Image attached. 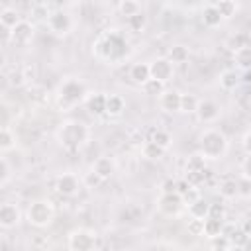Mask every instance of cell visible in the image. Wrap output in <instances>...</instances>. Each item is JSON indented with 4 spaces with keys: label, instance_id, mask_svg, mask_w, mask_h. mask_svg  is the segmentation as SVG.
Wrapping results in <instances>:
<instances>
[{
    "label": "cell",
    "instance_id": "6",
    "mask_svg": "<svg viewBox=\"0 0 251 251\" xmlns=\"http://www.w3.org/2000/svg\"><path fill=\"white\" fill-rule=\"evenodd\" d=\"M96 245H98V235L88 227L73 229L67 239V247L73 251H92Z\"/></svg>",
    "mask_w": 251,
    "mask_h": 251
},
{
    "label": "cell",
    "instance_id": "34",
    "mask_svg": "<svg viewBox=\"0 0 251 251\" xmlns=\"http://www.w3.org/2000/svg\"><path fill=\"white\" fill-rule=\"evenodd\" d=\"M227 239H229V243H231V247H245L247 245V239H249V235L243 231V229H233L229 235H227Z\"/></svg>",
    "mask_w": 251,
    "mask_h": 251
},
{
    "label": "cell",
    "instance_id": "41",
    "mask_svg": "<svg viewBox=\"0 0 251 251\" xmlns=\"http://www.w3.org/2000/svg\"><path fill=\"white\" fill-rule=\"evenodd\" d=\"M161 190H163V194H167V192H176V180H173V178L163 180Z\"/></svg>",
    "mask_w": 251,
    "mask_h": 251
},
{
    "label": "cell",
    "instance_id": "43",
    "mask_svg": "<svg viewBox=\"0 0 251 251\" xmlns=\"http://www.w3.org/2000/svg\"><path fill=\"white\" fill-rule=\"evenodd\" d=\"M241 229L251 237V220H245V222H243V226H241Z\"/></svg>",
    "mask_w": 251,
    "mask_h": 251
},
{
    "label": "cell",
    "instance_id": "7",
    "mask_svg": "<svg viewBox=\"0 0 251 251\" xmlns=\"http://www.w3.org/2000/svg\"><path fill=\"white\" fill-rule=\"evenodd\" d=\"M47 25L55 35H67L73 29V20L67 12L63 10H55L47 16Z\"/></svg>",
    "mask_w": 251,
    "mask_h": 251
},
{
    "label": "cell",
    "instance_id": "36",
    "mask_svg": "<svg viewBox=\"0 0 251 251\" xmlns=\"http://www.w3.org/2000/svg\"><path fill=\"white\" fill-rule=\"evenodd\" d=\"M186 229L190 235H204V220L200 218H190L186 224Z\"/></svg>",
    "mask_w": 251,
    "mask_h": 251
},
{
    "label": "cell",
    "instance_id": "9",
    "mask_svg": "<svg viewBox=\"0 0 251 251\" xmlns=\"http://www.w3.org/2000/svg\"><path fill=\"white\" fill-rule=\"evenodd\" d=\"M55 190H57L61 196L73 198V196H76L78 190H80V180H78V176L73 175V173H63V175H59L57 180H55Z\"/></svg>",
    "mask_w": 251,
    "mask_h": 251
},
{
    "label": "cell",
    "instance_id": "33",
    "mask_svg": "<svg viewBox=\"0 0 251 251\" xmlns=\"http://www.w3.org/2000/svg\"><path fill=\"white\" fill-rule=\"evenodd\" d=\"M143 90H145V94H149V96H159V94L165 92V82H161V80H157V78H149V80L143 84Z\"/></svg>",
    "mask_w": 251,
    "mask_h": 251
},
{
    "label": "cell",
    "instance_id": "18",
    "mask_svg": "<svg viewBox=\"0 0 251 251\" xmlns=\"http://www.w3.org/2000/svg\"><path fill=\"white\" fill-rule=\"evenodd\" d=\"M126 110V100L120 96V94H110L106 98V114L112 116V118H118L122 116Z\"/></svg>",
    "mask_w": 251,
    "mask_h": 251
},
{
    "label": "cell",
    "instance_id": "28",
    "mask_svg": "<svg viewBox=\"0 0 251 251\" xmlns=\"http://www.w3.org/2000/svg\"><path fill=\"white\" fill-rule=\"evenodd\" d=\"M237 84H239V76H237L235 71L227 69V71H224V73L220 75V86H222L224 90H233Z\"/></svg>",
    "mask_w": 251,
    "mask_h": 251
},
{
    "label": "cell",
    "instance_id": "5",
    "mask_svg": "<svg viewBox=\"0 0 251 251\" xmlns=\"http://www.w3.org/2000/svg\"><path fill=\"white\" fill-rule=\"evenodd\" d=\"M98 49H100V55L104 59L118 61V59H122L127 53V41L122 35H118V33H110V35H104L100 39Z\"/></svg>",
    "mask_w": 251,
    "mask_h": 251
},
{
    "label": "cell",
    "instance_id": "8",
    "mask_svg": "<svg viewBox=\"0 0 251 251\" xmlns=\"http://www.w3.org/2000/svg\"><path fill=\"white\" fill-rule=\"evenodd\" d=\"M151 67V78H157L161 82H169L175 75V63L169 59V57H157L155 61L149 63Z\"/></svg>",
    "mask_w": 251,
    "mask_h": 251
},
{
    "label": "cell",
    "instance_id": "26",
    "mask_svg": "<svg viewBox=\"0 0 251 251\" xmlns=\"http://www.w3.org/2000/svg\"><path fill=\"white\" fill-rule=\"evenodd\" d=\"M14 147H16V133L8 126H2V129H0V151L8 153Z\"/></svg>",
    "mask_w": 251,
    "mask_h": 251
},
{
    "label": "cell",
    "instance_id": "15",
    "mask_svg": "<svg viewBox=\"0 0 251 251\" xmlns=\"http://www.w3.org/2000/svg\"><path fill=\"white\" fill-rule=\"evenodd\" d=\"M92 171L102 178V180H110L116 173V163L112 157H98L92 163Z\"/></svg>",
    "mask_w": 251,
    "mask_h": 251
},
{
    "label": "cell",
    "instance_id": "14",
    "mask_svg": "<svg viewBox=\"0 0 251 251\" xmlns=\"http://www.w3.org/2000/svg\"><path fill=\"white\" fill-rule=\"evenodd\" d=\"M33 24H29V22H25V20H22L14 29H12V41L16 43V45H27L31 39H33Z\"/></svg>",
    "mask_w": 251,
    "mask_h": 251
},
{
    "label": "cell",
    "instance_id": "19",
    "mask_svg": "<svg viewBox=\"0 0 251 251\" xmlns=\"http://www.w3.org/2000/svg\"><path fill=\"white\" fill-rule=\"evenodd\" d=\"M218 192L224 200H233L239 196V182L233 180V178H226L218 184Z\"/></svg>",
    "mask_w": 251,
    "mask_h": 251
},
{
    "label": "cell",
    "instance_id": "37",
    "mask_svg": "<svg viewBox=\"0 0 251 251\" xmlns=\"http://www.w3.org/2000/svg\"><path fill=\"white\" fill-rule=\"evenodd\" d=\"M0 167H2V173H0V186H6L8 180H10V175H12V169H10V163H8L6 153H4L2 159H0Z\"/></svg>",
    "mask_w": 251,
    "mask_h": 251
},
{
    "label": "cell",
    "instance_id": "3",
    "mask_svg": "<svg viewBox=\"0 0 251 251\" xmlns=\"http://www.w3.org/2000/svg\"><path fill=\"white\" fill-rule=\"evenodd\" d=\"M82 100H86V84L78 78H65L57 92V104L63 112L73 110Z\"/></svg>",
    "mask_w": 251,
    "mask_h": 251
},
{
    "label": "cell",
    "instance_id": "30",
    "mask_svg": "<svg viewBox=\"0 0 251 251\" xmlns=\"http://www.w3.org/2000/svg\"><path fill=\"white\" fill-rule=\"evenodd\" d=\"M196 106H198V98H196L194 94H190V92L182 94V98H180V112H184V114H194V112H196Z\"/></svg>",
    "mask_w": 251,
    "mask_h": 251
},
{
    "label": "cell",
    "instance_id": "27",
    "mask_svg": "<svg viewBox=\"0 0 251 251\" xmlns=\"http://www.w3.org/2000/svg\"><path fill=\"white\" fill-rule=\"evenodd\" d=\"M173 63H176V65H182V63H186L188 61V57H190V51H188V47L186 45H173L171 49H169V55H167Z\"/></svg>",
    "mask_w": 251,
    "mask_h": 251
},
{
    "label": "cell",
    "instance_id": "24",
    "mask_svg": "<svg viewBox=\"0 0 251 251\" xmlns=\"http://www.w3.org/2000/svg\"><path fill=\"white\" fill-rule=\"evenodd\" d=\"M208 210H210V202H206L204 198H196L194 202L188 204V214H190V218H200V220H204V218H208Z\"/></svg>",
    "mask_w": 251,
    "mask_h": 251
},
{
    "label": "cell",
    "instance_id": "35",
    "mask_svg": "<svg viewBox=\"0 0 251 251\" xmlns=\"http://www.w3.org/2000/svg\"><path fill=\"white\" fill-rule=\"evenodd\" d=\"M127 25H129L131 31H143L145 25H147V18H145V14L139 12V14L131 16V18H127Z\"/></svg>",
    "mask_w": 251,
    "mask_h": 251
},
{
    "label": "cell",
    "instance_id": "13",
    "mask_svg": "<svg viewBox=\"0 0 251 251\" xmlns=\"http://www.w3.org/2000/svg\"><path fill=\"white\" fill-rule=\"evenodd\" d=\"M180 98H182V92H178V90H165L163 94H159L161 112H165V114L180 112Z\"/></svg>",
    "mask_w": 251,
    "mask_h": 251
},
{
    "label": "cell",
    "instance_id": "1",
    "mask_svg": "<svg viewBox=\"0 0 251 251\" xmlns=\"http://www.w3.org/2000/svg\"><path fill=\"white\" fill-rule=\"evenodd\" d=\"M198 153L206 161H218L227 153V137L216 127H206L198 135Z\"/></svg>",
    "mask_w": 251,
    "mask_h": 251
},
{
    "label": "cell",
    "instance_id": "38",
    "mask_svg": "<svg viewBox=\"0 0 251 251\" xmlns=\"http://www.w3.org/2000/svg\"><path fill=\"white\" fill-rule=\"evenodd\" d=\"M208 216H210V218L224 220V218H226V206L220 204V202H212V204H210V210H208Z\"/></svg>",
    "mask_w": 251,
    "mask_h": 251
},
{
    "label": "cell",
    "instance_id": "25",
    "mask_svg": "<svg viewBox=\"0 0 251 251\" xmlns=\"http://www.w3.org/2000/svg\"><path fill=\"white\" fill-rule=\"evenodd\" d=\"M20 22H22V18H20V14L16 12V8H4V10L0 12V24H2V27L14 29Z\"/></svg>",
    "mask_w": 251,
    "mask_h": 251
},
{
    "label": "cell",
    "instance_id": "31",
    "mask_svg": "<svg viewBox=\"0 0 251 251\" xmlns=\"http://www.w3.org/2000/svg\"><path fill=\"white\" fill-rule=\"evenodd\" d=\"M151 141H155L157 145H161L163 149H169L171 143H173V137L167 129H153V135H151Z\"/></svg>",
    "mask_w": 251,
    "mask_h": 251
},
{
    "label": "cell",
    "instance_id": "42",
    "mask_svg": "<svg viewBox=\"0 0 251 251\" xmlns=\"http://www.w3.org/2000/svg\"><path fill=\"white\" fill-rule=\"evenodd\" d=\"M241 145H243V151H245L247 155H251V131H247V133L243 135Z\"/></svg>",
    "mask_w": 251,
    "mask_h": 251
},
{
    "label": "cell",
    "instance_id": "17",
    "mask_svg": "<svg viewBox=\"0 0 251 251\" xmlns=\"http://www.w3.org/2000/svg\"><path fill=\"white\" fill-rule=\"evenodd\" d=\"M106 94L102 92H94L92 96L86 98V110L92 114V116H102L106 114Z\"/></svg>",
    "mask_w": 251,
    "mask_h": 251
},
{
    "label": "cell",
    "instance_id": "4",
    "mask_svg": "<svg viewBox=\"0 0 251 251\" xmlns=\"http://www.w3.org/2000/svg\"><path fill=\"white\" fill-rule=\"evenodd\" d=\"M25 218L31 226L35 227H47L53 218H55V210H53V204L49 200H33L29 206H27V212H25Z\"/></svg>",
    "mask_w": 251,
    "mask_h": 251
},
{
    "label": "cell",
    "instance_id": "32",
    "mask_svg": "<svg viewBox=\"0 0 251 251\" xmlns=\"http://www.w3.org/2000/svg\"><path fill=\"white\" fill-rule=\"evenodd\" d=\"M216 8H218V12L222 14L224 20H229L231 16H235V10H237V6H235L233 0H218Z\"/></svg>",
    "mask_w": 251,
    "mask_h": 251
},
{
    "label": "cell",
    "instance_id": "21",
    "mask_svg": "<svg viewBox=\"0 0 251 251\" xmlns=\"http://www.w3.org/2000/svg\"><path fill=\"white\" fill-rule=\"evenodd\" d=\"M224 233V220H218V218H204V235L214 239L218 235Z\"/></svg>",
    "mask_w": 251,
    "mask_h": 251
},
{
    "label": "cell",
    "instance_id": "39",
    "mask_svg": "<svg viewBox=\"0 0 251 251\" xmlns=\"http://www.w3.org/2000/svg\"><path fill=\"white\" fill-rule=\"evenodd\" d=\"M241 173H243V178L251 180V155H247L245 161L241 163Z\"/></svg>",
    "mask_w": 251,
    "mask_h": 251
},
{
    "label": "cell",
    "instance_id": "10",
    "mask_svg": "<svg viewBox=\"0 0 251 251\" xmlns=\"http://www.w3.org/2000/svg\"><path fill=\"white\" fill-rule=\"evenodd\" d=\"M184 198L182 194L178 192H167V194H161L159 198V210L165 214V216H176L180 214V210L184 208Z\"/></svg>",
    "mask_w": 251,
    "mask_h": 251
},
{
    "label": "cell",
    "instance_id": "29",
    "mask_svg": "<svg viewBox=\"0 0 251 251\" xmlns=\"http://www.w3.org/2000/svg\"><path fill=\"white\" fill-rule=\"evenodd\" d=\"M139 12H141V4L137 0H120V14L126 16V20Z\"/></svg>",
    "mask_w": 251,
    "mask_h": 251
},
{
    "label": "cell",
    "instance_id": "23",
    "mask_svg": "<svg viewBox=\"0 0 251 251\" xmlns=\"http://www.w3.org/2000/svg\"><path fill=\"white\" fill-rule=\"evenodd\" d=\"M165 151L167 149H163L161 145H157L155 141H145L143 143V147H141V155L145 157V159H149V161H159L163 155H165Z\"/></svg>",
    "mask_w": 251,
    "mask_h": 251
},
{
    "label": "cell",
    "instance_id": "12",
    "mask_svg": "<svg viewBox=\"0 0 251 251\" xmlns=\"http://www.w3.org/2000/svg\"><path fill=\"white\" fill-rule=\"evenodd\" d=\"M22 212L14 202H4L0 206V227L2 229H12L20 224Z\"/></svg>",
    "mask_w": 251,
    "mask_h": 251
},
{
    "label": "cell",
    "instance_id": "16",
    "mask_svg": "<svg viewBox=\"0 0 251 251\" xmlns=\"http://www.w3.org/2000/svg\"><path fill=\"white\" fill-rule=\"evenodd\" d=\"M129 78H131L135 84L143 86V84L151 78V67H149V63H133V65L129 67Z\"/></svg>",
    "mask_w": 251,
    "mask_h": 251
},
{
    "label": "cell",
    "instance_id": "40",
    "mask_svg": "<svg viewBox=\"0 0 251 251\" xmlns=\"http://www.w3.org/2000/svg\"><path fill=\"white\" fill-rule=\"evenodd\" d=\"M84 182H86L88 186H98V184H100V182H104V180H102V178H100V176H98V175H96L94 171H90V173L86 175Z\"/></svg>",
    "mask_w": 251,
    "mask_h": 251
},
{
    "label": "cell",
    "instance_id": "2",
    "mask_svg": "<svg viewBox=\"0 0 251 251\" xmlns=\"http://www.w3.org/2000/svg\"><path fill=\"white\" fill-rule=\"evenodd\" d=\"M88 135H90L88 126H86L84 122H78V120L63 122L61 127H59V131H57L59 143H61L65 149H69V151H75V149H78L80 145H84L86 139H88Z\"/></svg>",
    "mask_w": 251,
    "mask_h": 251
},
{
    "label": "cell",
    "instance_id": "11",
    "mask_svg": "<svg viewBox=\"0 0 251 251\" xmlns=\"http://www.w3.org/2000/svg\"><path fill=\"white\" fill-rule=\"evenodd\" d=\"M196 118L202 122V124H214L218 118H220V114H222V108L214 102V100H210V98H204V100H198V106H196Z\"/></svg>",
    "mask_w": 251,
    "mask_h": 251
},
{
    "label": "cell",
    "instance_id": "20",
    "mask_svg": "<svg viewBox=\"0 0 251 251\" xmlns=\"http://www.w3.org/2000/svg\"><path fill=\"white\" fill-rule=\"evenodd\" d=\"M222 14L218 12V8H216V4H210V6H206L204 10H202V24L206 25V27H218L220 24H222Z\"/></svg>",
    "mask_w": 251,
    "mask_h": 251
},
{
    "label": "cell",
    "instance_id": "22",
    "mask_svg": "<svg viewBox=\"0 0 251 251\" xmlns=\"http://www.w3.org/2000/svg\"><path fill=\"white\" fill-rule=\"evenodd\" d=\"M233 59H235V65H237L239 69L249 71V69H251V45H247V43H245V45L237 47V49H235Z\"/></svg>",
    "mask_w": 251,
    "mask_h": 251
}]
</instances>
